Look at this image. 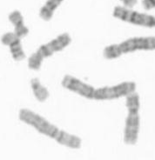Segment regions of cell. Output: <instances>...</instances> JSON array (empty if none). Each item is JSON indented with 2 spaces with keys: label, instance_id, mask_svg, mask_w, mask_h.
I'll return each mask as SVG.
<instances>
[{
  "label": "cell",
  "instance_id": "6da1fadb",
  "mask_svg": "<svg viewBox=\"0 0 155 160\" xmlns=\"http://www.w3.org/2000/svg\"><path fill=\"white\" fill-rule=\"evenodd\" d=\"M18 117L21 121H23L24 123L29 125H32L39 133L51 138H54L57 133L59 131V129L56 125L51 124L44 118L28 109L20 110Z\"/></svg>",
  "mask_w": 155,
  "mask_h": 160
},
{
  "label": "cell",
  "instance_id": "7a4b0ae2",
  "mask_svg": "<svg viewBox=\"0 0 155 160\" xmlns=\"http://www.w3.org/2000/svg\"><path fill=\"white\" fill-rule=\"evenodd\" d=\"M112 16L129 24L145 26L148 28L155 27V17L147 13L132 11L131 8L127 7L116 6L113 9Z\"/></svg>",
  "mask_w": 155,
  "mask_h": 160
},
{
  "label": "cell",
  "instance_id": "3957f363",
  "mask_svg": "<svg viewBox=\"0 0 155 160\" xmlns=\"http://www.w3.org/2000/svg\"><path fill=\"white\" fill-rule=\"evenodd\" d=\"M136 90V84L134 82L127 81L122 82L113 86H106L101 88L95 89L93 99L95 100H113L127 97Z\"/></svg>",
  "mask_w": 155,
  "mask_h": 160
},
{
  "label": "cell",
  "instance_id": "277c9868",
  "mask_svg": "<svg viewBox=\"0 0 155 160\" xmlns=\"http://www.w3.org/2000/svg\"><path fill=\"white\" fill-rule=\"evenodd\" d=\"M119 45L123 54L136 51H154L155 37L132 38L123 41Z\"/></svg>",
  "mask_w": 155,
  "mask_h": 160
},
{
  "label": "cell",
  "instance_id": "5b68a950",
  "mask_svg": "<svg viewBox=\"0 0 155 160\" xmlns=\"http://www.w3.org/2000/svg\"><path fill=\"white\" fill-rule=\"evenodd\" d=\"M62 85L64 88L75 92L81 97H84L87 99H93L95 88L90 84H85L77 78L71 75H65L62 80Z\"/></svg>",
  "mask_w": 155,
  "mask_h": 160
},
{
  "label": "cell",
  "instance_id": "8992f818",
  "mask_svg": "<svg viewBox=\"0 0 155 160\" xmlns=\"http://www.w3.org/2000/svg\"><path fill=\"white\" fill-rule=\"evenodd\" d=\"M139 112H128L124 129V143L129 145H134L139 139Z\"/></svg>",
  "mask_w": 155,
  "mask_h": 160
},
{
  "label": "cell",
  "instance_id": "52a82bcc",
  "mask_svg": "<svg viewBox=\"0 0 155 160\" xmlns=\"http://www.w3.org/2000/svg\"><path fill=\"white\" fill-rule=\"evenodd\" d=\"M53 139H55L57 143L71 149H80L82 144L80 138L71 133H68L63 130H59Z\"/></svg>",
  "mask_w": 155,
  "mask_h": 160
},
{
  "label": "cell",
  "instance_id": "ba28073f",
  "mask_svg": "<svg viewBox=\"0 0 155 160\" xmlns=\"http://www.w3.org/2000/svg\"><path fill=\"white\" fill-rule=\"evenodd\" d=\"M64 0H47L44 5L40 9L39 16L43 20L49 21L52 18L56 10Z\"/></svg>",
  "mask_w": 155,
  "mask_h": 160
},
{
  "label": "cell",
  "instance_id": "9c48e42d",
  "mask_svg": "<svg viewBox=\"0 0 155 160\" xmlns=\"http://www.w3.org/2000/svg\"><path fill=\"white\" fill-rule=\"evenodd\" d=\"M71 41H72V38L68 33H62L56 38L52 39L51 42H49L48 44L52 48L53 52H58L67 47L71 43Z\"/></svg>",
  "mask_w": 155,
  "mask_h": 160
},
{
  "label": "cell",
  "instance_id": "30bf717a",
  "mask_svg": "<svg viewBox=\"0 0 155 160\" xmlns=\"http://www.w3.org/2000/svg\"><path fill=\"white\" fill-rule=\"evenodd\" d=\"M31 85L34 96L39 102H44L49 98L50 93L47 89L40 83L39 78H32L31 80Z\"/></svg>",
  "mask_w": 155,
  "mask_h": 160
},
{
  "label": "cell",
  "instance_id": "8fae6325",
  "mask_svg": "<svg viewBox=\"0 0 155 160\" xmlns=\"http://www.w3.org/2000/svg\"><path fill=\"white\" fill-rule=\"evenodd\" d=\"M20 39L21 38H18L9 46L12 58L16 61H21V60L25 58V53L22 48V44H21V40Z\"/></svg>",
  "mask_w": 155,
  "mask_h": 160
},
{
  "label": "cell",
  "instance_id": "7c38bea8",
  "mask_svg": "<svg viewBox=\"0 0 155 160\" xmlns=\"http://www.w3.org/2000/svg\"><path fill=\"white\" fill-rule=\"evenodd\" d=\"M127 102L126 105L128 112H139L140 103H139V96L137 92H132L126 97Z\"/></svg>",
  "mask_w": 155,
  "mask_h": 160
},
{
  "label": "cell",
  "instance_id": "4fadbf2b",
  "mask_svg": "<svg viewBox=\"0 0 155 160\" xmlns=\"http://www.w3.org/2000/svg\"><path fill=\"white\" fill-rule=\"evenodd\" d=\"M123 53L119 48V44H111L104 49L103 55L106 59H115L121 56Z\"/></svg>",
  "mask_w": 155,
  "mask_h": 160
},
{
  "label": "cell",
  "instance_id": "5bb4252c",
  "mask_svg": "<svg viewBox=\"0 0 155 160\" xmlns=\"http://www.w3.org/2000/svg\"><path fill=\"white\" fill-rule=\"evenodd\" d=\"M44 59V58L42 57V55L37 51L35 53H33L32 56L29 58V60H28L29 68L34 70V71L39 70L40 67H41V64H42V62H43Z\"/></svg>",
  "mask_w": 155,
  "mask_h": 160
},
{
  "label": "cell",
  "instance_id": "9a60e30c",
  "mask_svg": "<svg viewBox=\"0 0 155 160\" xmlns=\"http://www.w3.org/2000/svg\"><path fill=\"white\" fill-rule=\"evenodd\" d=\"M19 38L15 34V32H7L3 35V37L1 38V42L2 44H4V45H7V46H10L12 43H14L16 40H18Z\"/></svg>",
  "mask_w": 155,
  "mask_h": 160
},
{
  "label": "cell",
  "instance_id": "2e32d148",
  "mask_svg": "<svg viewBox=\"0 0 155 160\" xmlns=\"http://www.w3.org/2000/svg\"><path fill=\"white\" fill-rule=\"evenodd\" d=\"M9 20L14 26L24 22V18L19 11H13L9 15Z\"/></svg>",
  "mask_w": 155,
  "mask_h": 160
},
{
  "label": "cell",
  "instance_id": "e0dca14e",
  "mask_svg": "<svg viewBox=\"0 0 155 160\" xmlns=\"http://www.w3.org/2000/svg\"><path fill=\"white\" fill-rule=\"evenodd\" d=\"M14 27H15V32H15V34L19 38H24V37L26 36L28 33H29V29L25 26L24 23H21V24H18V25L14 26Z\"/></svg>",
  "mask_w": 155,
  "mask_h": 160
},
{
  "label": "cell",
  "instance_id": "ac0fdd59",
  "mask_svg": "<svg viewBox=\"0 0 155 160\" xmlns=\"http://www.w3.org/2000/svg\"><path fill=\"white\" fill-rule=\"evenodd\" d=\"M38 52H39L44 58H49V57L52 56L53 53H54L53 51L52 50V48L49 46L48 43L47 44L41 45L39 48V50H38Z\"/></svg>",
  "mask_w": 155,
  "mask_h": 160
},
{
  "label": "cell",
  "instance_id": "d6986e66",
  "mask_svg": "<svg viewBox=\"0 0 155 160\" xmlns=\"http://www.w3.org/2000/svg\"><path fill=\"white\" fill-rule=\"evenodd\" d=\"M142 5L145 10H152L155 8V0H142Z\"/></svg>",
  "mask_w": 155,
  "mask_h": 160
},
{
  "label": "cell",
  "instance_id": "ffe728a7",
  "mask_svg": "<svg viewBox=\"0 0 155 160\" xmlns=\"http://www.w3.org/2000/svg\"><path fill=\"white\" fill-rule=\"evenodd\" d=\"M120 1L123 3L125 7H127V8H132L135 6L138 3V0H120Z\"/></svg>",
  "mask_w": 155,
  "mask_h": 160
}]
</instances>
